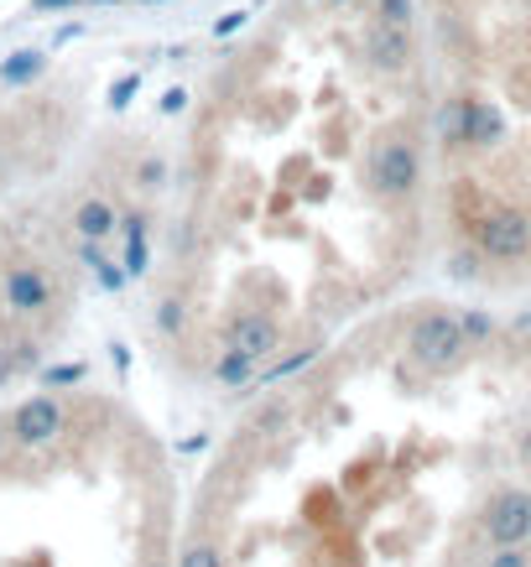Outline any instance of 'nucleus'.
<instances>
[{"mask_svg": "<svg viewBox=\"0 0 531 567\" xmlns=\"http://www.w3.org/2000/svg\"><path fill=\"white\" fill-rule=\"evenodd\" d=\"M407 354H411V364H422L432 375H438V370H453V364L469 354L459 312H422L407 333Z\"/></svg>", "mask_w": 531, "mask_h": 567, "instance_id": "f257e3e1", "label": "nucleus"}, {"mask_svg": "<svg viewBox=\"0 0 531 567\" xmlns=\"http://www.w3.org/2000/svg\"><path fill=\"white\" fill-rule=\"evenodd\" d=\"M422 183V156L411 146V136H380L370 152V188L380 198H407Z\"/></svg>", "mask_w": 531, "mask_h": 567, "instance_id": "f03ea898", "label": "nucleus"}, {"mask_svg": "<svg viewBox=\"0 0 531 567\" xmlns=\"http://www.w3.org/2000/svg\"><path fill=\"white\" fill-rule=\"evenodd\" d=\"M474 250L484 260H527L531 256V219L521 208H484L474 219Z\"/></svg>", "mask_w": 531, "mask_h": 567, "instance_id": "7ed1b4c3", "label": "nucleus"}, {"mask_svg": "<svg viewBox=\"0 0 531 567\" xmlns=\"http://www.w3.org/2000/svg\"><path fill=\"white\" fill-rule=\"evenodd\" d=\"M484 536L490 547H527L531 542V489H496L484 505Z\"/></svg>", "mask_w": 531, "mask_h": 567, "instance_id": "20e7f679", "label": "nucleus"}, {"mask_svg": "<svg viewBox=\"0 0 531 567\" xmlns=\"http://www.w3.org/2000/svg\"><path fill=\"white\" fill-rule=\"evenodd\" d=\"M6 432L21 447H48V443H58V432H69V412H63L58 395H32V401H21L17 412H11V427Z\"/></svg>", "mask_w": 531, "mask_h": 567, "instance_id": "39448f33", "label": "nucleus"}, {"mask_svg": "<svg viewBox=\"0 0 531 567\" xmlns=\"http://www.w3.org/2000/svg\"><path fill=\"white\" fill-rule=\"evenodd\" d=\"M0 297H6V308L17 318H37V312L52 308V276L42 266H32V260H17V266L0 271Z\"/></svg>", "mask_w": 531, "mask_h": 567, "instance_id": "423d86ee", "label": "nucleus"}, {"mask_svg": "<svg viewBox=\"0 0 531 567\" xmlns=\"http://www.w3.org/2000/svg\"><path fill=\"white\" fill-rule=\"evenodd\" d=\"M224 333H229V344L245 349V354H256V360H272L276 349H282V323H276L272 312H261V308L235 312Z\"/></svg>", "mask_w": 531, "mask_h": 567, "instance_id": "0eeeda50", "label": "nucleus"}, {"mask_svg": "<svg viewBox=\"0 0 531 567\" xmlns=\"http://www.w3.org/2000/svg\"><path fill=\"white\" fill-rule=\"evenodd\" d=\"M365 58H370V69H380V73H401L411 63L407 27H386V21L370 17V27H365Z\"/></svg>", "mask_w": 531, "mask_h": 567, "instance_id": "6e6552de", "label": "nucleus"}, {"mask_svg": "<svg viewBox=\"0 0 531 567\" xmlns=\"http://www.w3.org/2000/svg\"><path fill=\"white\" fill-rule=\"evenodd\" d=\"M121 229V214H115V204H104V198H84V204L73 208V235L79 240H110Z\"/></svg>", "mask_w": 531, "mask_h": 567, "instance_id": "1a4fd4ad", "label": "nucleus"}, {"mask_svg": "<svg viewBox=\"0 0 531 567\" xmlns=\"http://www.w3.org/2000/svg\"><path fill=\"white\" fill-rule=\"evenodd\" d=\"M506 141V115L490 100H469V146H500Z\"/></svg>", "mask_w": 531, "mask_h": 567, "instance_id": "9d476101", "label": "nucleus"}, {"mask_svg": "<svg viewBox=\"0 0 531 567\" xmlns=\"http://www.w3.org/2000/svg\"><path fill=\"white\" fill-rule=\"evenodd\" d=\"M438 141L443 146H469V94L438 104Z\"/></svg>", "mask_w": 531, "mask_h": 567, "instance_id": "9b49d317", "label": "nucleus"}, {"mask_svg": "<svg viewBox=\"0 0 531 567\" xmlns=\"http://www.w3.org/2000/svg\"><path fill=\"white\" fill-rule=\"evenodd\" d=\"M256 354H245V349H224L219 354V364H214V375H219V385L224 391H241V385H251V380H256Z\"/></svg>", "mask_w": 531, "mask_h": 567, "instance_id": "f8f14e48", "label": "nucleus"}, {"mask_svg": "<svg viewBox=\"0 0 531 567\" xmlns=\"http://www.w3.org/2000/svg\"><path fill=\"white\" fill-rule=\"evenodd\" d=\"M125 260H131V271H146V219H125Z\"/></svg>", "mask_w": 531, "mask_h": 567, "instance_id": "ddd939ff", "label": "nucleus"}, {"mask_svg": "<svg viewBox=\"0 0 531 567\" xmlns=\"http://www.w3.org/2000/svg\"><path fill=\"white\" fill-rule=\"evenodd\" d=\"M37 73H42V52H17V58L0 69V79H6V84H27Z\"/></svg>", "mask_w": 531, "mask_h": 567, "instance_id": "4468645a", "label": "nucleus"}, {"mask_svg": "<svg viewBox=\"0 0 531 567\" xmlns=\"http://www.w3.org/2000/svg\"><path fill=\"white\" fill-rule=\"evenodd\" d=\"M459 328H463V339H469V349H474V344H484V339L496 333V318L480 312V308H469V312H459Z\"/></svg>", "mask_w": 531, "mask_h": 567, "instance_id": "2eb2a0df", "label": "nucleus"}, {"mask_svg": "<svg viewBox=\"0 0 531 567\" xmlns=\"http://www.w3.org/2000/svg\"><path fill=\"white\" fill-rule=\"evenodd\" d=\"M480 250H453V256H448V276H453V281H480Z\"/></svg>", "mask_w": 531, "mask_h": 567, "instance_id": "dca6fc26", "label": "nucleus"}, {"mask_svg": "<svg viewBox=\"0 0 531 567\" xmlns=\"http://www.w3.org/2000/svg\"><path fill=\"white\" fill-rule=\"evenodd\" d=\"M376 21H386V27H407L411 32V0H376V11H370Z\"/></svg>", "mask_w": 531, "mask_h": 567, "instance_id": "f3484780", "label": "nucleus"}, {"mask_svg": "<svg viewBox=\"0 0 531 567\" xmlns=\"http://www.w3.org/2000/svg\"><path fill=\"white\" fill-rule=\"evenodd\" d=\"M177 567H224V557L208 542H193V547H183V557H177Z\"/></svg>", "mask_w": 531, "mask_h": 567, "instance_id": "a211bd4d", "label": "nucleus"}, {"mask_svg": "<svg viewBox=\"0 0 531 567\" xmlns=\"http://www.w3.org/2000/svg\"><path fill=\"white\" fill-rule=\"evenodd\" d=\"M183 318H188V312H183V302H177V297L156 302V328H162V333H183Z\"/></svg>", "mask_w": 531, "mask_h": 567, "instance_id": "6ab92c4d", "label": "nucleus"}, {"mask_svg": "<svg viewBox=\"0 0 531 567\" xmlns=\"http://www.w3.org/2000/svg\"><path fill=\"white\" fill-rule=\"evenodd\" d=\"M136 183L141 188H162V183H167V162H162V156H146L136 167Z\"/></svg>", "mask_w": 531, "mask_h": 567, "instance_id": "aec40b11", "label": "nucleus"}, {"mask_svg": "<svg viewBox=\"0 0 531 567\" xmlns=\"http://www.w3.org/2000/svg\"><path fill=\"white\" fill-rule=\"evenodd\" d=\"M490 567H531V557H527V547H496Z\"/></svg>", "mask_w": 531, "mask_h": 567, "instance_id": "412c9836", "label": "nucleus"}, {"mask_svg": "<svg viewBox=\"0 0 531 567\" xmlns=\"http://www.w3.org/2000/svg\"><path fill=\"white\" fill-rule=\"evenodd\" d=\"M136 84H141V73H125L121 84L110 89V104H115V110H121V104H131V94H136Z\"/></svg>", "mask_w": 531, "mask_h": 567, "instance_id": "4be33fe9", "label": "nucleus"}, {"mask_svg": "<svg viewBox=\"0 0 531 567\" xmlns=\"http://www.w3.org/2000/svg\"><path fill=\"white\" fill-rule=\"evenodd\" d=\"M73 380H84V364H63V370H52L48 385H73Z\"/></svg>", "mask_w": 531, "mask_h": 567, "instance_id": "5701e85b", "label": "nucleus"}, {"mask_svg": "<svg viewBox=\"0 0 531 567\" xmlns=\"http://www.w3.org/2000/svg\"><path fill=\"white\" fill-rule=\"evenodd\" d=\"M183 104H188V89H167V100H162V110H167V115H177Z\"/></svg>", "mask_w": 531, "mask_h": 567, "instance_id": "b1692460", "label": "nucleus"}, {"mask_svg": "<svg viewBox=\"0 0 531 567\" xmlns=\"http://www.w3.org/2000/svg\"><path fill=\"white\" fill-rule=\"evenodd\" d=\"M235 27H245V11H229V17H219V27H214V32H219V37H229V32H235Z\"/></svg>", "mask_w": 531, "mask_h": 567, "instance_id": "393cba45", "label": "nucleus"}, {"mask_svg": "<svg viewBox=\"0 0 531 567\" xmlns=\"http://www.w3.org/2000/svg\"><path fill=\"white\" fill-rule=\"evenodd\" d=\"M515 453H521V464H531V427L521 432V443H515Z\"/></svg>", "mask_w": 531, "mask_h": 567, "instance_id": "a878e982", "label": "nucleus"}, {"mask_svg": "<svg viewBox=\"0 0 531 567\" xmlns=\"http://www.w3.org/2000/svg\"><path fill=\"white\" fill-rule=\"evenodd\" d=\"M324 6H349V0H324Z\"/></svg>", "mask_w": 531, "mask_h": 567, "instance_id": "bb28decb", "label": "nucleus"}, {"mask_svg": "<svg viewBox=\"0 0 531 567\" xmlns=\"http://www.w3.org/2000/svg\"><path fill=\"white\" fill-rule=\"evenodd\" d=\"M0 447H6V427H0Z\"/></svg>", "mask_w": 531, "mask_h": 567, "instance_id": "cd10ccee", "label": "nucleus"}, {"mask_svg": "<svg viewBox=\"0 0 531 567\" xmlns=\"http://www.w3.org/2000/svg\"><path fill=\"white\" fill-rule=\"evenodd\" d=\"M141 567H162V563H141Z\"/></svg>", "mask_w": 531, "mask_h": 567, "instance_id": "c85d7f7f", "label": "nucleus"}]
</instances>
